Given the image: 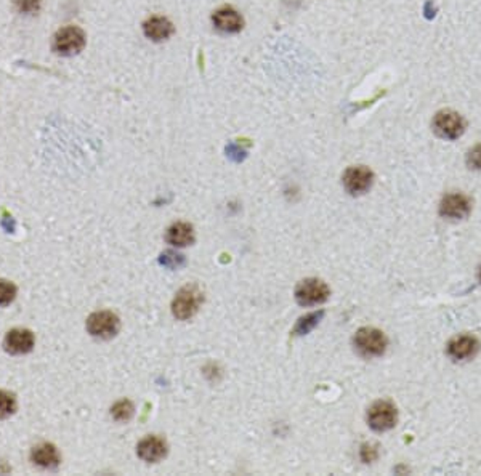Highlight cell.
<instances>
[{
    "label": "cell",
    "mask_w": 481,
    "mask_h": 476,
    "mask_svg": "<svg viewBox=\"0 0 481 476\" xmlns=\"http://www.w3.org/2000/svg\"><path fill=\"white\" fill-rule=\"evenodd\" d=\"M166 239L168 244L175 247H186L193 244L194 240V231L193 226L188 223H175L167 230Z\"/></svg>",
    "instance_id": "16"
},
{
    "label": "cell",
    "mask_w": 481,
    "mask_h": 476,
    "mask_svg": "<svg viewBox=\"0 0 481 476\" xmlns=\"http://www.w3.org/2000/svg\"><path fill=\"white\" fill-rule=\"evenodd\" d=\"M472 211V201L460 193L447 194L440 204V213L451 220H462L469 217Z\"/></svg>",
    "instance_id": "9"
},
{
    "label": "cell",
    "mask_w": 481,
    "mask_h": 476,
    "mask_svg": "<svg viewBox=\"0 0 481 476\" xmlns=\"http://www.w3.org/2000/svg\"><path fill=\"white\" fill-rule=\"evenodd\" d=\"M203 292L198 285H185L180 289L172 302V313L177 319L186 321V319L196 315L201 303H203Z\"/></svg>",
    "instance_id": "2"
},
{
    "label": "cell",
    "mask_w": 481,
    "mask_h": 476,
    "mask_svg": "<svg viewBox=\"0 0 481 476\" xmlns=\"http://www.w3.org/2000/svg\"><path fill=\"white\" fill-rule=\"evenodd\" d=\"M212 23L218 31L226 32V34H235V32H239L243 29L244 19L235 9H231V6H223V9L213 13Z\"/></svg>",
    "instance_id": "11"
},
{
    "label": "cell",
    "mask_w": 481,
    "mask_h": 476,
    "mask_svg": "<svg viewBox=\"0 0 481 476\" xmlns=\"http://www.w3.org/2000/svg\"><path fill=\"white\" fill-rule=\"evenodd\" d=\"M143 31H145V36L154 42H164L175 32L173 24L164 16L149 18L148 21L143 24Z\"/></svg>",
    "instance_id": "14"
},
{
    "label": "cell",
    "mask_w": 481,
    "mask_h": 476,
    "mask_svg": "<svg viewBox=\"0 0 481 476\" xmlns=\"http://www.w3.org/2000/svg\"><path fill=\"white\" fill-rule=\"evenodd\" d=\"M42 0H16V9L21 13H34L41 9Z\"/></svg>",
    "instance_id": "22"
},
{
    "label": "cell",
    "mask_w": 481,
    "mask_h": 476,
    "mask_svg": "<svg viewBox=\"0 0 481 476\" xmlns=\"http://www.w3.org/2000/svg\"><path fill=\"white\" fill-rule=\"evenodd\" d=\"M83 45H86V34L77 26H68V28L60 29L56 32L54 41V49L56 54L64 56H73L79 54L83 49Z\"/></svg>",
    "instance_id": "4"
},
{
    "label": "cell",
    "mask_w": 481,
    "mask_h": 476,
    "mask_svg": "<svg viewBox=\"0 0 481 476\" xmlns=\"http://www.w3.org/2000/svg\"><path fill=\"white\" fill-rule=\"evenodd\" d=\"M361 457L364 462H373L377 457V452L373 446H368L364 445L361 449Z\"/></svg>",
    "instance_id": "23"
},
{
    "label": "cell",
    "mask_w": 481,
    "mask_h": 476,
    "mask_svg": "<svg viewBox=\"0 0 481 476\" xmlns=\"http://www.w3.org/2000/svg\"><path fill=\"white\" fill-rule=\"evenodd\" d=\"M373 181L374 173L366 166L350 167L348 171L343 173V186H345V190L353 196L366 193L369 188L373 186Z\"/></svg>",
    "instance_id": "8"
},
{
    "label": "cell",
    "mask_w": 481,
    "mask_h": 476,
    "mask_svg": "<svg viewBox=\"0 0 481 476\" xmlns=\"http://www.w3.org/2000/svg\"><path fill=\"white\" fill-rule=\"evenodd\" d=\"M136 454L138 457L145 462H159L167 455V445L166 441L159 438V436H148V438L141 440L136 446Z\"/></svg>",
    "instance_id": "12"
},
{
    "label": "cell",
    "mask_w": 481,
    "mask_h": 476,
    "mask_svg": "<svg viewBox=\"0 0 481 476\" xmlns=\"http://www.w3.org/2000/svg\"><path fill=\"white\" fill-rule=\"evenodd\" d=\"M119 328H121L119 318L111 311L93 313V315L87 319V330L90 332V335L103 338V340L113 338L119 332Z\"/></svg>",
    "instance_id": "6"
},
{
    "label": "cell",
    "mask_w": 481,
    "mask_h": 476,
    "mask_svg": "<svg viewBox=\"0 0 481 476\" xmlns=\"http://www.w3.org/2000/svg\"><path fill=\"white\" fill-rule=\"evenodd\" d=\"M330 295L329 287L321 279H305L295 289V300L302 306H315L324 303Z\"/></svg>",
    "instance_id": "3"
},
{
    "label": "cell",
    "mask_w": 481,
    "mask_h": 476,
    "mask_svg": "<svg viewBox=\"0 0 481 476\" xmlns=\"http://www.w3.org/2000/svg\"><path fill=\"white\" fill-rule=\"evenodd\" d=\"M467 164H469L470 168L481 171V145H477L470 149L469 154H467Z\"/></svg>",
    "instance_id": "21"
},
{
    "label": "cell",
    "mask_w": 481,
    "mask_h": 476,
    "mask_svg": "<svg viewBox=\"0 0 481 476\" xmlns=\"http://www.w3.org/2000/svg\"><path fill=\"white\" fill-rule=\"evenodd\" d=\"M31 459L36 465L42 468H55L60 465V454H58L56 447L49 442H42V445L32 449Z\"/></svg>",
    "instance_id": "15"
},
{
    "label": "cell",
    "mask_w": 481,
    "mask_h": 476,
    "mask_svg": "<svg viewBox=\"0 0 481 476\" xmlns=\"http://www.w3.org/2000/svg\"><path fill=\"white\" fill-rule=\"evenodd\" d=\"M16 297V287L10 281L0 279V306L10 305Z\"/></svg>",
    "instance_id": "20"
},
{
    "label": "cell",
    "mask_w": 481,
    "mask_h": 476,
    "mask_svg": "<svg viewBox=\"0 0 481 476\" xmlns=\"http://www.w3.org/2000/svg\"><path fill=\"white\" fill-rule=\"evenodd\" d=\"M478 276H480V281H481V266H480V273H478Z\"/></svg>",
    "instance_id": "24"
},
{
    "label": "cell",
    "mask_w": 481,
    "mask_h": 476,
    "mask_svg": "<svg viewBox=\"0 0 481 476\" xmlns=\"http://www.w3.org/2000/svg\"><path fill=\"white\" fill-rule=\"evenodd\" d=\"M324 316V313H311V315L300 318V321L297 323L295 325V334L297 335H303V334H308V332L315 328V325L320 323V319Z\"/></svg>",
    "instance_id": "18"
},
{
    "label": "cell",
    "mask_w": 481,
    "mask_h": 476,
    "mask_svg": "<svg viewBox=\"0 0 481 476\" xmlns=\"http://www.w3.org/2000/svg\"><path fill=\"white\" fill-rule=\"evenodd\" d=\"M396 419H398L396 407L388 401H377L368 412L369 427L374 432H388L396 425Z\"/></svg>",
    "instance_id": "7"
},
{
    "label": "cell",
    "mask_w": 481,
    "mask_h": 476,
    "mask_svg": "<svg viewBox=\"0 0 481 476\" xmlns=\"http://www.w3.org/2000/svg\"><path fill=\"white\" fill-rule=\"evenodd\" d=\"M480 348V343L475 337L472 335H459L452 338L447 345V355L456 361H464L469 358L475 356V353Z\"/></svg>",
    "instance_id": "13"
},
{
    "label": "cell",
    "mask_w": 481,
    "mask_h": 476,
    "mask_svg": "<svg viewBox=\"0 0 481 476\" xmlns=\"http://www.w3.org/2000/svg\"><path fill=\"white\" fill-rule=\"evenodd\" d=\"M355 348L364 358H377L385 353L388 340L382 330L374 328H363L353 338Z\"/></svg>",
    "instance_id": "1"
},
{
    "label": "cell",
    "mask_w": 481,
    "mask_h": 476,
    "mask_svg": "<svg viewBox=\"0 0 481 476\" xmlns=\"http://www.w3.org/2000/svg\"><path fill=\"white\" fill-rule=\"evenodd\" d=\"M111 415L114 417L118 422H127L132 419L133 415V404L127 401V400H122L119 402H116L113 409H111Z\"/></svg>",
    "instance_id": "17"
},
{
    "label": "cell",
    "mask_w": 481,
    "mask_h": 476,
    "mask_svg": "<svg viewBox=\"0 0 481 476\" xmlns=\"http://www.w3.org/2000/svg\"><path fill=\"white\" fill-rule=\"evenodd\" d=\"M433 130L441 138L457 140L465 132V121L454 111H440L433 119Z\"/></svg>",
    "instance_id": "5"
},
{
    "label": "cell",
    "mask_w": 481,
    "mask_h": 476,
    "mask_svg": "<svg viewBox=\"0 0 481 476\" xmlns=\"http://www.w3.org/2000/svg\"><path fill=\"white\" fill-rule=\"evenodd\" d=\"M16 410V400L15 396L9 391L0 390V419H6Z\"/></svg>",
    "instance_id": "19"
},
{
    "label": "cell",
    "mask_w": 481,
    "mask_h": 476,
    "mask_svg": "<svg viewBox=\"0 0 481 476\" xmlns=\"http://www.w3.org/2000/svg\"><path fill=\"white\" fill-rule=\"evenodd\" d=\"M34 334L28 329H13L5 335L4 347L11 355H26L34 348Z\"/></svg>",
    "instance_id": "10"
}]
</instances>
